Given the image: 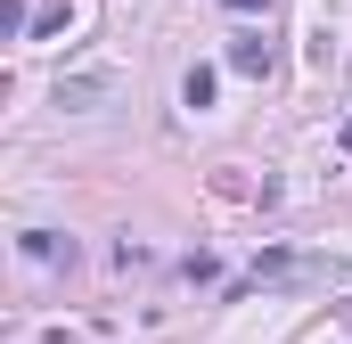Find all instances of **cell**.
<instances>
[{
    "instance_id": "cell-1",
    "label": "cell",
    "mask_w": 352,
    "mask_h": 344,
    "mask_svg": "<svg viewBox=\"0 0 352 344\" xmlns=\"http://www.w3.org/2000/svg\"><path fill=\"white\" fill-rule=\"evenodd\" d=\"M336 262H311V255H263L254 262V287H328Z\"/></svg>"
},
{
    "instance_id": "cell-2",
    "label": "cell",
    "mask_w": 352,
    "mask_h": 344,
    "mask_svg": "<svg viewBox=\"0 0 352 344\" xmlns=\"http://www.w3.org/2000/svg\"><path fill=\"white\" fill-rule=\"evenodd\" d=\"M230 66L263 83V74H270V50H263V33H238V41H230Z\"/></svg>"
},
{
    "instance_id": "cell-3",
    "label": "cell",
    "mask_w": 352,
    "mask_h": 344,
    "mask_svg": "<svg viewBox=\"0 0 352 344\" xmlns=\"http://www.w3.org/2000/svg\"><path fill=\"white\" fill-rule=\"evenodd\" d=\"M188 107H213V66H188V83H180Z\"/></svg>"
},
{
    "instance_id": "cell-4",
    "label": "cell",
    "mask_w": 352,
    "mask_h": 344,
    "mask_svg": "<svg viewBox=\"0 0 352 344\" xmlns=\"http://www.w3.org/2000/svg\"><path fill=\"white\" fill-rule=\"evenodd\" d=\"M230 8H238V17H254V8H270V0H230Z\"/></svg>"
}]
</instances>
